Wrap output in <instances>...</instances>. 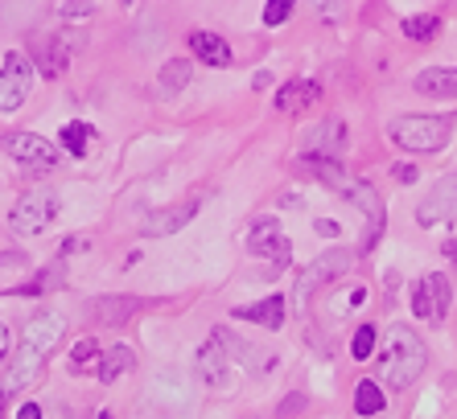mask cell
<instances>
[{
  "label": "cell",
  "mask_w": 457,
  "mask_h": 419,
  "mask_svg": "<svg viewBox=\"0 0 457 419\" xmlns=\"http://www.w3.org/2000/svg\"><path fill=\"white\" fill-rule=\"evenodd\" d=\"M62 329H66V321L58 313H33L29 316V325H25V333H21V349L12 354L9 370H4V382H0V403H9L12 395H21L25 387L37 382V374H42L50 349L58 346Z\"/></svg>",
  "instance_id": "cell-1"
},
{
  "label": "cell",
  "mask_w": 457,
  "mask_h": 419,
  "mask_svg": "<svg viewBox=\"0 0 457 419\" xmlns=\"http://www.w3.org/2000/svg\"><path fill=\"white\" fill-rule=\"evenodd\" d=\"M83 247H87L83 239H66V242H62V255H75V251H83Z\"/></svg>",
  "instance_id": "cell-36"
},
{
  "label": "cell",
  "mask_w": 457,
  "mask_h": 419,
  "mask_svg": "<svg viewBox=\"0 0 457 419\" xmlns=\"http://www.w3.org/2000/svg\"><path fill=\"white\" fill-rule=\"evenodd\" d=\"M346 144V124L342 119H326L305 136V152H338Z\"/></svg>",
  "instance_id": "cell-18"
},
{
  "label": "cell",
  "mask_w": 457,
  "mask_h": 419,
  "mask_svg": "<svg viewBox=\"0 0 457 419\" xmlns=\"http://www.w3.org/2000/svg\"><path fill=\"white\" fill-rule=\"evenodd\" d=\"M354 411H359V415H379V411H383V390H379V382L362 378L359 390H354Z\"/></svg>",
  "instance_id": "cell-23"
},
{
  "label": "cell",
  "mask_w": 457,
  "mask_h": 419,
  "mask_svg": "<svg viewBox=\"0 0 457 419\" xmlns=\"http://www.w3.org/2000/svg\"><path fill=\"white\" fill-rule=\"evenodd\" d=\"M58 280H62V267H46L33 283H21V292H46V288H58Z\"/></svg>",
  "instance_id": "cell-31"
},
{
  "label": "cell",
  "mask_w": 457,
  "mask_h": 419,
  "mask_svg": "<svg viewBox=\"0 0 457 419\" xmlns=\"http://www.w3.org/2000/svg\"><path fill=\"white\" fill-rule=\"evenodd\" d=\"M416 91L428 99H457V66H433L416 74Z\"/></svg>",
  "instance_id": "cell-14"
},
{
  "label": "cell",
  "mask_w": 457,
  "mask_h": 419,
  "mask_svg": "<svg viewBox=\"0 0 457 419\" xmlns=\"http://www.w3.org/2000/svg\"><path fill=\"white\" fill-rule=\"evenodd\" d=\"M87 140H91V127H87V124H66V127H62L66 152H75V157H87Z\"/></svg>",
  "instance_id": "cell-27"
},
{
  "label": "cell",
  "mask_w": 457,
  "mask_h": 419,
  "mask_svg": "<svg viewBox=\"0 0 457 419\" xmlns=\"http://www.w3.org/2000/svg\"><path fill=\"white\" fill-rule=\"evenodd\" d=\"M132 366H137V354H132V346L104 349V357H99V382H120V378H124Z\"/></svg>",
  "instance_id": "cell-19"
},
{
  "label": "cell",
  "mask_w": 457,
  "mask_h": 419,
  "mask_svg": "<svg viewBox=\"0 0 457 419\" xmlns=\"http://www.w3.org/2000/svg\"><path fill=\"white\" fill-rule=\"evenodd\" d=\"M436 29H441V21L433 12H416L404 21V37H412V42H428V37H436Z\"/></svg>",
  "instance_id": "cell-25"
},
{
  "label": "cell",
  "mask_w": 457,
  "mask_h": 419,
  "mask_svg": "<svg viewBox=\"0 0 457 419\" xmlns=\"http://www.w3.org/2000/svg\"><path fill=\"white\" fill-rule=\"evenodd\" d=\"M392 177L395 181H416V165H404V160H400V165L392 168Z\"/></svg>",
  "instance_id": "cell-34"
},
{
  "label": "cell",
  "mask_w": 457,
  "mask_h": 419,
  "mask_svg": "<svg viewBox=\"0 0 457 419\" xmlns=\"http://www.w3.org/2000/svg\"><path fill=\"white\" fill-rule=\"evenodd\" d=\"M235 316H244V321L264 329H280L285 325V296H268V300H255L247 308H235Z\"/></svg>",
  "instance_id": "cell-15"
},
{
  "label": "cell",
  "mask_w": 457,
  "mask_h": 419,
  "mask_svg": "<svg viewBox=\"0 0 457 419\" xmlns=\"http://www.w3.org/2000/svg\"><path fill=\"white\" fill-rule=\"evenodd\" d=\"M4 357H9V329L0 325V362H4Z\"/></svg>",
  "instance_id": "cell-37"
},
{
  "label": "cell",
  "mask_w": 457,
  "mask_h": 419,
  "mask_svg": "<svg viewBox=\"0 0 457 419\" xmlns=\"http://www.w3.org/2000/svg\"><path fill=\"white\" fill-rule=\"evenodd\" d=\"M445 255L457 263V239H449V242H445Z\"/></svg>",
  "instance_id": "cell-39"
},
{
  "label": "cell",
  "mask_w": 457,
  "mask_h": 419,
  "mask_svg": "<svg viewBox=\"0 0 457 419\" xmlns=\"http://www.w3.org/2000/svg\"><path fill=\"white\" fill-rule=\"evenodd\" d=\"M58 210H62L58 193H50V189H29V193H21L17 206L9 210V226H12V234H42L46 226L58 218Z\"/></svg>",
  "instance_id": "cell-4"
},
{
  "label": "cell",
  "mask_w": 457,
  "mask_h": 419,
  "mask_svg": "<svg viewBox=\"0 0 457 419\" xmlns=\"http://www.w3.org/2000/svg\"><path fill=\"white\" fill-rule=\"evenodd\" d=\"M318 234H326V239H330V234H338V226H334L330 218H321V222H318Z\"/></svg>",
  "instance_id": "cell-38"
},
{
  "label": "cell",
  "mask_w": 457,
  "mask_h": 419,
  "mask_svg": "<svg viewBox=\"0 0 457 419\" xmlns=\"http://www.w3.org/2000/svg\"><path fill=\"white\" fill-rule=\"evenodd\" d=\"M428 366V349L420 341V333L408 325H392L387 337H383V349H379V362H375V374H379L383 387L392 390H408L416 378L425 374Z\"/></svg>",
  "instance_id": "cell-2"
},
{
  "label": "cell",
  "mask_w": 457,
  "mask_h": 419,
  "mask_svg": "<svg viewBox=\"0 0 457 419\" xmlns=\"http://www.w3.org/2000/svg\"><path fill=\"white\" fill-rule=\"evenodd\" d=\"M194 366H198V378H203L206 387H223L227 378H231L235 357L227 354V346L211 333V341H206V346L198 349V362H194Z\"/></svg>",
  "instance_id": "cell-11"
},
{
  "label": "cell",
  "mask_w": 457,
  "mask_h": 419,
  "mask_svg": "<svg viewBox=\"0 0 457 419\" xmlns=\"http://www.w3.org/2000/svg\"><path fill=\"white\" fill-rule=\"evenodd\" d=\"M198 214V201H181V206H170V210H157L149 218L140 222V234H149V239H161V234H173L181 231L186 222Z\"/></svg>",
  "instance_id": "cell-12"
},
{
  "label": "cell",
  "mask_w": 457,
  "mask_h": 419,
  "mask_svg": "<svg viewBox=\"0 0 457 419\" xmlns=\"http://www.w3.org/2000/svg\"><path fill=\"white\" fill-rule=\"evenodd\" d=\"M29 86H33L29 53L9 50L4 53V66H0V111H17L29 99Z\"/></svg>",
  "instance_id": "cell-5"
},
{
  "label": "cell",
  "mask_w": 457,
  "mask_h": 419,
  "mask_svg": "<svg viewBox=\"0 0 457 419\" xmlns=\"http://www.w3.org/2000/svg\"><path fill=\"white\" fill-rule=\"evenodd\" d=\"M449 304H453V288H449L445 275H425V280L416 283L412 313L420 316V321H445Z\"/></svg>",
  "instance_id": "cell-6"
},
{
  "label": "cell",
  "mask_w": 457,
  "mask_h": 419,
  "mask_svg": "<svg viewBox=\"0 0 457 419\" xmlns=\"http://www.w3.org/2000/svg\"><path fill=\"white\" fill-rule=\"evenodd\" d=\"M288 12H293V0H268L264 4V25H285L288 21Z\"/></svg>",
  "instance_id": "cell-30"
},
{
  "label": "cell",
  "mask_w": 457,
  "mask_h": 419,
  "mask_svg": "<svg viewBox=\"0 0 457 419\" xmlns=\"http://www.w3.org/2000/svg\"><path fill=\"white\" fill-rule=\"evenodd\" d=\"M346 267H351V255H346V251H321L318 259H313L305 272H301V280H297V304H305L309 296L321 288V283L338 280Z\"/></svg>",
  "instance_id": "cell-7"
},
{
  "label": "cell",
  "mask_w": 457,
  "mask_h": 419,
  "mask_svg": "<svg viewBox=\"0 0 457 419\" xmlns=\"http://www.w3.org/2000/svg\"><path fill=\"white\" fill-rule=\"evenodd\" d=\"M305 407V395H288L285 403H280V415H293V411Z\"/></svg>",
  "instance_id": "cell-33"
},
{
  "label": "cell",
  "mask_w": 457,
  "mask_h": 419,
  "mask_svg": "<svg viewBox=\"0 0 457 419\" xmlns=\"http://www.w3.org/2000/svg\"><path fill=\"white\" fill-rule=\"evenodd\" d=\"M190 78H194V66L186 62V58H173V62H165L161 66V86L165 91H181V86H190Z\"/></svg>",
  "instance_id": "cell-24"
},
{
  "label": "cell",
  "mask_w": 457,
  "mask_h": 419,
  "mask_svg": "<svg viewBox=\"0 0 457 419\" xmlns=\"http://www.w3.org/2000/svg\"><path fill=\"white\" fill-rule=\"evenodd\" d=\"M313 99H318V83L293 78V83H285L277 91V111H285V116H297V111H305Z\"/></svg>",
  "instance_id": "cell-16"
},
{
  "label": "cell",
  "mask_w": 457,
  "mask_h": 419,
  "mask_svg": "<svg viewBox=\"0 0 457 419\" xmlns=\"http://www.w3.org/2000/svg\"><path fill=\"white\" fill-rule=\"evenodd\" d=\"M17 415H21V419H42V407H37V403H25Z\"/></svg>",
  "instance_id": "cell-35"
},
{
  "label": "cell",
  "mask_w": 457,
  "mask_h": 419,
  "mask_svg": "<svg viewBox=\"0 0 457 419\" xmlns=\"http://www.w3.org/2000/svg\"><path fill=\"white\" fill-rule=\"evenodd\" d=\"M247 251L260 255V259L288 263V251H293V242H288L285 231H280V218H255L252 231H247Z\"/></svg>",
  "instance_id": "cell-8"
},
{
  "label": "cell",
  "mask_w": 457,
  "mask_h": 419,
  "mask_svg": "<svg viewBox=\"0 0 457 419\" xmlns=\"http://www.w3.org/2000/svg\"><path fill=\"white\" fill-rule=\"evenodd\" d=\"M387 132L404 152H436V148H445L453 124H449V116H400L392 119Z\"/></svg>",
  "instance_id": "cell-3"
},
{
  "label": "cell",
  "mask_w": 457,
  "mask_h": 419,
  "mask_svg": "<svg viewBox=\"0 0 457 419\" xmlns=\"http://www.w3.org/2000/svg\"><path fill=\"white\" fill-rule=\"evenodd\" d=\"M62 21H71V25H83L87 17H96V4H62V12H58Z\"/></svg>",
  "instance_id": "cell-32"
},
{
  "label": "cell",
  "mask_w": 457,
  "mask_h": 419,
  "mask_svg": "<svg viewBox=\"0 0 457 419\" xmlns=\"http://www.w3.org/2000/svg\"><path fill=\"white\" fill-rule=\"evenodd\" d=\"M309 9L318 12V21L338 25V21H342V12H346V0H309Z\"/></svg>",
  "instance_id": "cell-28"
},
{
  "label": "cell",
  "mask_w": 457,
  "mask_h": 419,
  "mask_svg": "<svg viewBox=\"0 0 457 419\" xmlns=\"http://www.w3.org/2000/svg\"><path fill=\"white\" fill-rule=\"evenodd\" d=\"M137 313H140L137 296H99V300H91V316L104 321V325H124Z\"/></svg>",
  "instance_id": "cell-13"
},
{
  "label": "cell",
  "mask_w": 457,
  "mask_h": 419,
  "mask_svg": "<svg viewBox=\"0 0 457 419\" xmlns=\"http://www.w3.org/2000/svg\"><path fill=\"white\" fill-rule=\"evenodd\" d=\"M4 148L12 152V160H21V165H29V168H54L58 165V148H54L50 140L33 136V132H17V136H9Z\"/></svg>",
  "instance_id": "cell-10"
},
{
  "label": "cell",
  "mask_w": 457,
  "mask_h": 419,
  "mask_svg": "<svg viewBox=\"0 0 457 419\" xmlns=\"http://www.w3.org/2000/svg\"><path fill=\"white\" fill-rule=\"evenodd\" d=\"M190 53H198L206 66H231V45L219 37V33H190Z\"/></svg>",
  "instance_id": "cell-17"
},
{
  "label": "cell",
  "mask_w": 457,
  "mask_h": 419,
  "mask_svg": "<svg viewBox=\"0 0 457 419\" xmlns=\"http://www.w3.org/2000/svg\"><path fill=\"white\" fill-rule=\"evenodd\" d=\"M449 218H457V173L445 181H436V189L416 210L420 226H436V222H449Z\"/></svg>",
  "instance_id": "cell-9"
},
{
  "label": "cell",
  "mask_w": 457,
  "mask_h": 419,
  "mask_svg": "<svg viewBox=\"0 0 457 419\" xmlns=\"http://www.w3.org/2000/svg\"><path fill=\"white\" fill-rule=\"evenodd\" d=\"M33 50H37V66H42L46 78H58V74L66 70L62 42H54V37H33Z\"/></svg>",
  "instance_id": "cell-21"
},
{
  "label": "cell",
  "mask_w": 457,
  "mask_h": 419,
  "mask_svg": "<svg viewBox=\"0 0 457 419\" xmlns=\"http://www.w3.org/2000/svg\"><path fill=\"white\" fill-rule=\"evenodd\" d=\"M342 193L354 201V206L367 214V218H383V201H379V193H375L367 181H351L346 177V185H342Z\"/></svg>",
  "instance_id": "cell-22"
},
{
  "label": "cell",
  "mask_w": 457,
  "mask_h": 419,
  "mask_svg": "<svg viewBox=\"0 0 457 419\" xmlns=\"http://www.w3.org/2000/svg\"><path fill=\"white\" fill-rule=\"evenodd\" d=\"M305 165L313 168V173H318L326 185H334V189L346 185V168H342L338 152H305Z\"/></svg>",
  "instance_id": "cell-20"
},
{
  "label": "cell",
  "mask_w": 457,
  "mask_h": 419,
  "mask_svg": "<svg viewBox=\"0 0 457 419\" xmlns=\"http://www.w3.org/2000/svg\"><path fill=\"white\" fill-rule=\"evenodd\" d=\"M371 349H375V325H362L359 333H354V341H351V354L359 357V362H367Z\"/></svg>",
  "instance_id": "cell-29"
},
{
  "label": "cell",
  "mask_w": 457,
  "mask_h": 419,
  "mask_svg": "<svg viewBox=\"0 0 457 419\" xmlns=\"http://www.w3.org/2000/svg\"><path fill=\"white\" fill-rule=\"evenodd\" d=\"M99 357H104V349L96 346V337H83V341H75V349H71V370L96 366Z\"/></svg>",
  "instance_id": "cell-26"
}]
</instances>
